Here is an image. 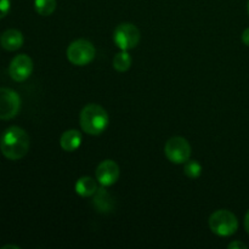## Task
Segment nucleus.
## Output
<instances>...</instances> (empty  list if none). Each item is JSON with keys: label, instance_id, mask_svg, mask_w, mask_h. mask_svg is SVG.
Masks as SVG:
<instances>
[{"label": "nucleus", "instance_id": "f257e3e1", "mask_svg": "<svg viewBox=\"0 0 249 249\" xmlns=\"http://www.w3.org/2000/svg\"><path fill=\"white\" fill-rule=\"evenodd\" d=\"M0 150L7 160H21L29 150L28 134L19 126H10L2 134L0 140Z\"/></svg>", "mask_w": 249, "mask_h": 249}, {"label": "nucleus", "instance_id": "f03ea898", "mask_svg": "<svg viewBox=\"0 0 249 249\" xmlns=\"http://www.w3.org/2000/svg\"><path fill=\"white\" fill-rule=\"evenodd\" d=\"M108 114L100 105H87L80 112V126L89 135H100L108 126Z\"/></svg>", "mask_w": 249, "mask_h": 249}, {"label": "nucleus", "instance_id": "7ed1b4c3", "mask_svg": "<svg viewBox=\"0 0 249 249\" xmlns=\"http://www.w3.org/2000/svg\"><path fill=\"white\" fill-rule=\"evenodd\" d=\"M209 228L215 235L228 237L233 235L238 229V220L235 214L226 209L214 212L209 218Z\"/></svg>", "mask_w": 249, "mask_h": 249}, {"label": "nucleus", "instance_id": "20e7f679", "mask_svg": "<svg viewBox=\"0 0 249 249\" xmlns=\"http://www.w3.org/2000/svg\"><path fill=\"white\" fill-rule=\"evenodd\" d=\"M96 55L92 43L87 39H78L71 43L67 49V58L75 66H85L91 62Z\"/></svg>", "mask_w": 249, "mask_h": 249}, {"label": "nucleus", "instance_id": "39448f33", "mask_svg": "<svg viewBox=\"0 0 249 249\" xmlns=\"http://www.w3.org/2000/svg\"><path fill=\"white\" fill-rule=\"evenodd\" d=\"M164 153L172 163L182 164L190 160L191 146L186 139L181 138V136H174L165 143Z\"/></svg>", "mask_w": 249, "mask_h": 249}, {"label": "nucleus", "instance_id": "423d86ee", "mask_svg": "<svg viewBox=\"0 0 249 249\" xmlns=\"http://www.w3.org/2000/svg\"><path fill=\"white\" fill-rule=\"evenodd\" d=\"M113 40L121 50H130L138 46L140 41V31L133 23H122L116 28Z\"/></svg>", "mask_w": 249, "mask_h": 249}, {"label": "nucleus", "instance_id": "0eeeda50", "mask_svg": "<svg viewBox=\"0 0 249 249\" xmlns=\"http://www.w3.org/2000/svg\"><path fill=\"white\" fill-rule=\"evenodd\" d=\"M21 108V97L15 90L0 88V119H11Z\"/></svg>", "mask_w": 249, "mask_h": 249}, {"label": "nucleus", "instance_id": "6e6552de", "mask_svg": "<svg viewBox=\"0 0 249 249\" xmlns=\"http://www.w3.org/2000/svg\"><path fill=\"white\" fill-rule=\"evenodd\" d=\"M33 72V61L26 53L14 57L9 67V74L15 82H24Z\"/></svg>", "mask_w": 249, "mask_h": 249}, {"label": "nucleus", "instance_id": "1a4fd4ad", "mask_svg": "<svg viewBox=\"0 0 249 249\" xmlns=\"http://www.w3.org/2000/svg\"><path fill=\"white\" fill-rule=\"evenodd\" d=\"M96 180L104 187L116 184L119 178V167L114 160H106L96 168Z\"/></svg>", "mask_w": 249, "mask_h": 249}, {"label": "nucleus", "instance_id": "9d476101", "mask_svg": "<svg viewBox=\"0 0 249 249\" xmlns=\"http://www.w3.org/2000/svg\"><path fill=\"white\" fill-rule=\"evenodd\" d=\"M23 34L17 29H7L0 38V44L7 51H16L23 45Z\"/></svg>", "mask_w": 249, "mask_h": 249}, {"label": "nucleus", "instance_id": "9b49d317", "mask_svg": "<svg viewBox=\"0 0 249 249\" xmlns=\"http://www.w3.org/2000/svg\"><path fill=\"white\" fill-rule=\"evenodd\" d=\"M92 204H94V207L100 213H109L114 208V199L111 196V194L107 192L104 189V186H102L101 189H99L95 192Z\"/></svg>", "mask_w": 249, "mask_h": 249}, {"label": "nucleus", "instance_id": "f8f14e48", "mask_svg": "<svg viewBox=\"0 0 249 249\" xmlns=\"http://www.w3.org/2000/svg\"><path fill=\"white\" fill-rule=\"evenodd\" d=\"M82 140V134L78 130H75V129H71V130L65 131L62 134L60 143L63 150L67 151V152H73V151H75L79 147Z\"/></svg>", "mask_w": 249, "mask_h": 249}, {"label": "nucleus", "instance_id": "ddd939ff", "mask_svg": "<svg viewBox=\"0 0 249 249\" xmlns=\"http://www.w3.org/2000/svg\"><path fill=\"white\" fill-rule=\"evenodd\" d=\"M75 192H77L79 196L82 197H90L94 196L95 192L99 190L97 187V182L96 180L92 179L90 177H83L75 182Z\"/></svg>", "mask_w": 249, "mask_h": 249}, {"label": "nucleus", "instance_id": "4468645a", "mask_svg": "<svg viewBox=\"0 0 249 249\" xmlns=\"http://www.w3.org/2000/svg\"><path fill=\"white\" fill-rule=\"evenodd\" d=\"M131 66V56L125 50L117 53L113 58V67L118 72H126Z\"/></svg>", "mask_w": 249, "mask_h": 249}, {"label": "nucleus", "instance_id": "2eb2a0df", "mask_svg": "<svg viewBox=\"0 0 249 249\" xmlns=\"http://www.w3.org/2000/svg\"><path fill=\"white\" fill-rule=\"evenodd\" d=\"M34 7L41 16H50L56 9V0H34Z\"/></svg>", "mask_w": 249, "mask_h": 249}, {"label": "nucleus", "instance_id": "dca6fc26", "mask_svg": "<svg viewBox=\"0 0 249 249\" xmlns=\"http://www.w3.org/2000/svg\"><path fill=\"white\" fill-rule=\"evenodd\" d=\"M184 172L191 179H197L202 174V165L197 160H187L185 162Z\"/></svg>", "mask_w": 249, "mask_h": 249}, {"label": "nucleus", "instance_id": "f3484780", "mask_svg": "<svg viewBox=\"0 0 249 249\" xmlns=\"http://www.w3.org/2000/svg\"><path fill=\"white\" fill-rule=\"evenodd\" d=\"M10 0H0V19L4 18L10 11Z\"/></svg>", "mask_w": 249, "mask_h": 249}, {"label": "nucleus", "instance_id": "a211bd4d", "mask_svg": "<svg viewBox=\"0 0 249 249\" xmlns=\"http://www.w3.org/2000/svg\"><path fill=\"white\" fill-rule=\"evenodd\" d=\"M229 248L230 249H236V248H240V249H247L248 246L246 243L240 242V241H235V242H231L229 245Z\"/></svg>", "mask_w": 249, "mask_h": 249}, {"label": "nucleus", "instance_id": "6ab92c4d", "mask_svg": "<svg viewBox=\"0 0 249 249\" xmlns=\"http://www.w3.org/2000/svg\"><path fill=\"white\" fill-rule=\"evenodd\" d=\"M242 41L246 44V45L249 46V28H247L245 32H243Z\"/></svg>", "mask_w": 249, "mask_h": 249}, {"label": "nucleus", "instance_id": "aec40b11", "mask_svg": "<svg viewBox=\"0 0 249 249\" xmlns=\"http://www.w3.org/2000/svg\"><path fill=\"white\" fill-rule=\"evenodd\" d=\"M245 228H246V231H247V233L249 235V211L247 212V214H246V218H245Z\"/></svg>", "mask_w": 249, "mask_h": 249}, {"label": "nucleus", "instance_id": "412c9836", "mask_svg": "<svg viewBox=\"0 0 249 249\" xmlns=\"http://www.w3.org/2000/svg\"><path fill=\"white\" fill-rule=\"evenodd\" d=\"M7 248H14V249H19V247H17V246H4V247H1V249H7Z\"/></svg>", "mask_w": 249, "mask_h": 249}, {"label": "nucleus", "instance_id": "4be33fe9", "mask_svg": "<svg viewBox=\"0 0 249 249\" xmlns=\"http://www.w3.org/2000/svg\"><path fill=\"white\" fill-rule=\"evenodd\" d=\"M248 14H249V1H248Z\"/></svg>", "mask_w": 249, "mask_h": 249}]
</instances>
